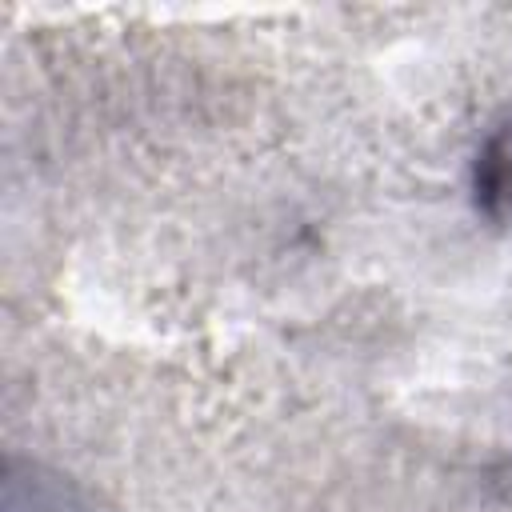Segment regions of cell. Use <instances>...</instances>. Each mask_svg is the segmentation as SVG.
Masks as SVG:
<instances>
[{"instance_id":"obj_1","label":"cell","mask_w":512,"mask_h":512,"mask_svg":"<svg viewBox=\"0 0 512 512\" xmlns=\"http://www.w3.org/2000/svg\"><path fill=\"white\" fill-rule=\"evenodd\" d=\"M476 192L492 216H512V124H504L480 152Z\"/></svg>"}]
</instances>
